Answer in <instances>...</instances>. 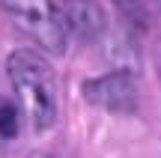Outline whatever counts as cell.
<instances>
[{"mask_svg":"<svg viewBox=\"0 0 161 158\" xmlns=\"http://www.w3.org/2000/svg\"><path fill=\"white\" fill-rule=\"evenodd\" d=\"M6 75L30 128L48 131L57 123V75L51 63L36 51H12L6 60Z\"/></svg>","mask_w":161,"mask_h":158,"instance_id":"6da1fadb","label":"cell"},{"mask_svg":"<svg viewBox=\"0 0 161 158\" xmlns=\"http://www.w3.org/2000/svg\"><path fill=\"white\" fill-rule=\"evenodd\" d=\"M3 15L48 54H66V33L54 0H0Z\"/></svg>","mask_w":161,"mask_h":158,"instance_id":"7a4b0ae2","label":"cell"},{"mask_svg":"<svg viewBox=\"0 0 161 158\" xmlns=\"http://www.w3.org/2000/svg\"><path fill=\"white\" fill-rule=\"evenodd\" d=\"M137 81L131 72H108L84 84V99L108 113H131L137 111Z\"/></svg>","mask_w":161,"mask_h":158,"instance_id":"3957f363","label":"cell"},{"mask_svg":"<svg viewBox=\"0 0 161 158\" xmlns=\"http://www.w3.org/2000/svg\"><path fill=\"white\" fill-rule=\"evenodd\" d=\"M57 9H60V21H63L66 33L78 36L80 42H96L108 30L104 9L96 0H60Z\"/></svg>","mask_w":161,"mask_h":158,"instance_id":"277c9868","label":"cell"},{"mask_svg":"<svg viewBox=\"0 0 161 158\" xmlns=\"http://www.w3.org/2000/svg\"><path fill=\"white\" fill-rule=\"evenodd\" d=\"M116 9H119V15L125 18L128 24H134V27H146V6L143 0H114Z\"/></svg>","mask_w":161,"mask_h":158,"instance_id":"5b68a950","label":"cell"},{"mask_svg":"<svg viewBox=\"0 0 161 158\" xmlns=\"http://www.w3.org/2000/svg\"><path fill=\"white\" fill-rule=\"evenodd\" d=\"M15 134H18V111H15V105L0 99V140L15 137Z\"/></svg>","mask_w":161,"mask_h":158,"instance_id":"8992f818","label":"cell"},{"mask_svg":"<svg viewBox=\"0 0 161 158\" xmlns=\"http://www.w3.org/2000/svg\"><path fill=\"white\" fill-rule=\"evenodd\" d=\"M27 158H51L48 152H33V155H27Z\"/></svg>","mask_w":161,"mask_h":158,"instance_id":"52a82bcc","label":"cell"}]
</instances>
